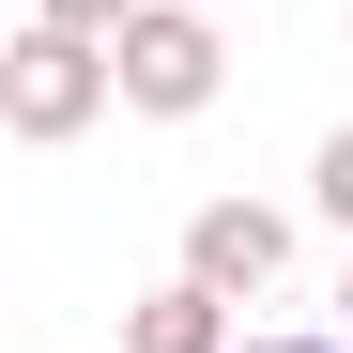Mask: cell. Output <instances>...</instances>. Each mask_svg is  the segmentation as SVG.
Here are the masks:
<instances>
[{"label": "cell", "instance_id": "6da1fadb", "mask_svg": "<svg viewBox=\"0 0 353 353\" xmlns=\"http://www.w3.org/2000/svg\"><path fill=\"white\" fill-rule=\"evenodd\" d=\"M123 92V62H108V31H62V16H16V46H0V123H16L31 154L92 139V108Z\"/></svg>", "mask_w": 353, "mask_h": 353}, {"label": "cell", "instance_id": "7a4b0ae2", "mask_svg": "<svg viewBox=\"0 0 353 353\" xmlns=\"http://www.w3.org/2000/svg\"><path fill=\"white\" fill-rule=\"evenodd\" d=\"M108 62H123V108H154V123H200V108H215V77H230V46H215V16H200V0H139Z\"/></svg>", "mask_w": 353, "mask_h": 353}, {"label": "cell", "instance_id": "3957f363", "mask_svg": "<svg viewBox=\"0 0 353 353\" xmlns=\"http://www.w3.org/2000/svg\"><path fill=\"white\" fill-rule=\"evenodd\" d=\"M185 276H215L230 307L276 292V276H292V215H276V200H200V215H185Z\"/></svg>", "mask_w": 353, "mask_h": 353}, {"label": "cell", "instance_id": "277c9868", "mask_svg": "<svg viewBox=\"0 0 353 353\" xmlns=\"http://www.w3.org/2000/svg\"><path fill=\"white\" fill-rule=\"evenodd\" d=\"M123 353H246V338H230V292L215 276H154L123 307Z\"/></svg>", "mask_w": 353, "mask_h": 353}, {"label": "cell", "instance_id": "5b68a950", "mask_svg": "<svg viewBox=\"0 0 353 353\" xmlns=\"http://www.w3.org/2000/svg\"><path fill=\"white\" fill-rule=\"evenodd\" d=\"M307 200H323V215H338V230H353V123H338V139H323V154H307Z\"/></svg>", "mask_w": 353, "mask_h": 353}, {"label": "cell", "instance_id": "8992f818", "mask_svg": "<svg viewBox=\"0 0 353 353\" xmlns=\"http://www.w3.org/2000/svg\"><path fill=\"white\" fill-rule=\"evenodd\" d=\"M31 16H62V31H108V46H123V16H139V0H31Z\"/></svg>", "mask_w": 353, "mask_h": 353}, {"label": "cell", "instance_id": "52a82bcc", "mask_svg": "<svg viewBox=\"0 0 353 353\" xmlns=\"http://www.w3.org/2000/svg\"><path fill=\"white\" fill-rule=\"evenodd\" d=\"M246 353H353V338H246Z\"/></svg>", "mask_w": 353, "mask_h": 353}, {"label": "cell", "instance_id": "ba28073f", "mask_svg": "<svg viewBox=\"0 0 353 353\" xmlns=\"http://www.w3.org/2000/svg\"><path fill=\"white\" fill-rule=\"evenodd\" d=\"M338 323H353V276H338Z\"/></svg>", "mask_w": 353, "mask_h": 353}, {"label": "cell", "instance_id": "9c48e42d", "mask_svg": "<svg viewBox=\"0 0 353 353\" xmlns=\"http://www.w3.org/2000/svg\"><path fill=\"white\" fill-rule=\"evenodd\" d=\"M200 16H230V0H200Z\"/></svg>", "mask_w": 353, "mask_h": 353}, {"label": "cell", "instance_id": "30bf717a", "mask_svg": "<svg viewBox=\"0 0 353 353\" xmlns=\"http://www.w3.org/2000/svg\"><path fill=\"white\" fill-rule=\"evenodd\" d=\"M338 16H353V0H338Z\"/></svg>", "mask_w": 353, "mask_h": 353}]
</instances>
